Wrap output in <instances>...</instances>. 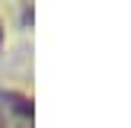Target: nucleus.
<instances>
[{"mask_svg":"<svg viewBox=\"0 0 131 128\" xmlns=\"http://www.w3.org/2000/svg\"><path fill=\"white\" fill-rule=\"evenodd\" d=\"M0 128H10V125H6V122H3V115H0Z\"/></svg>","mask_w":131,"mask_h":128,"instance_id":"f257e3e1","label":"nucleus"}]
</instances>
